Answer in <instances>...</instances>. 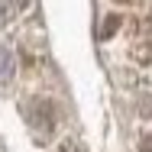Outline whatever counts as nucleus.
Instances as JSON below:
<instances>
[{"label":"nucleus","instance_id":"obj_1","mask_svg":"<svg viewBox=\"0 0 152 152\" xmlns=\"http://www.w3.org/2000/svg\"><path fill=\"white\" fill-rule=\"evenodd\" d=\"M29 123H36L42 133H52V126H55L52 104H49V100H36V104H32V113H29Z\"/></svg>","mask_w":152,"mask_h":152},{"label":"nucleus","instance_id":"obj_2","mask_svg":"<svg viewBox=\"0 0 152 152\" xmlns=\"http://www.w3.org/2000/svg\"><path fill=\"white\" fill-rule=\"evenodd\" d=\"M117 29H120V16L113 13V16H107V20H104V29H100V39H110V36H113Z\"/></svg>","mask_w":152,"mask_h":152},{"label":"nucleus","instance_id":"obj_3","mask_svg":"<svg viewBox=\"0 0 152 152\" xmlns=\"http://www.w3.org/2000/svg\"><path fill=\"white\" fill-rule=\"evenodd\" d=\"M139 61H142V65H152V42L139 49Z\"/></svg>","mask_w":152,"mask_h":152},{"label":"nucleus","instance_id":"obj_4","mask_svg":"<svg viewBox=\"0 0 152 152\" xmlns=\"http://www.w3.org/2000/svg\"><path fill=\"white\" fill-rule=\"evenodd\" d=\"M139 152H152V136H149V133L142 136V142H139Z\"/></svg>","mask_w":152,"mask_h":152},{"label":"nucleus","instance_id":"obj_5","mask_svg":"<svg viewBox=\"0 0 152 152\" xmlns=\"http://www.w3.org/2000/svg\"><path fill=\"white\" fill-rule=\"evenodd\" d=\"M61 152H84V149H81L78 142H65V146H61Z\"/></svg>","mask_w":152,"mask_h":152},{"label":"nucleus","instance_id":"obj_6","mask_svg":"<svg viewBox=\"0 0 152 152\" xmlns=\"http://www.w3.org/2000/svg\"><path fill=\"white\" fill-rule=\"evenodd\" d=\"M117 3H133V0H117Z\"/></svg>","mask_w":152,"mask_h":152}]
</instances>
